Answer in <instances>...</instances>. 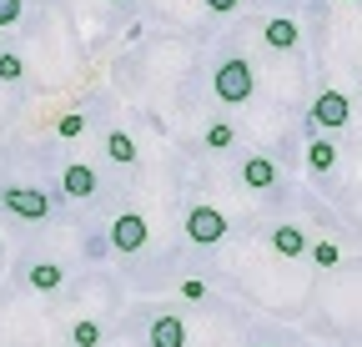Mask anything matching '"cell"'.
Masks as SVG:
<instances>
[{
    "label": "cell",
    "mask_w": 362,
    "mask_h": 347,
    "mask_svg": "<svg viewBox=\"0 0 362 347\" xmlns=\"http://www.w3.org/2000/svg\"><path fill=\"white\" fill-rule=\"evenodd\" d=\"M56 131H61L66 141H71V136H81V131H86V116H76V111H71V116H61V121H56Z\"/></svg>",
    "instance_id": "cell-18"
},
{
    "label": "cell",
    "mask_w": 362,
    "mask_h": 347,
    "mask_svg": "<svg viewBox=\"0 0 362 347\" xmlns=\"http://www.w3.org/2000/svg\"><path fill=\"white\" fill-rule=\"evenodd\" d=\"M181 297H187V302H202V297H206V282H181Z\"/></svg>",
    "instance_id": "cell-20"
},
{
    "label": "cell",
    "mask_w": 362,
    "mask_h": 347,
    "mask_svg": "<svg viewBox=\"0 0 362 347\" xmlns=\"http://www.w3.org/2000/svg\"><path fill=\"white\" fill-rule=\"evenodd\" d=\"M307 252H312L317 267H337V262H342V247H337V242H312Z\"/></svg>",
    "instance_id": "cell-15"
},
{
    "label": "cell",
    "mask_w": 362,
    "mask_h": 347,
    "mask_svg": "<svg viewBox=\"0 0 362 347\" xmlns=\"http://www.w3.org/2000/svg\"><path fill=\"white\" fill-rule=\"evenodd\" d=\"M242 6V0H206V11H216V16H232Z\"/></svg>",
    "instance_id": "cell-21"
},
{
    "label": "cell",
    "mask_w": 362,
    "mask_h": 347,
    "mask_svg": "<svg viewBox=\"0 0 362 347\" xmlns=\"http://www.w3.org/2000/svg\"><path fill=\"white\" fill-rule=\"evenodd\" d=\"M21 76H25V61L6 51V56H0V81H21Z\"/></svg>",
    "instance_id": "cell-17"
},
{
    "label": "cell",
    "mask_w": 362,
    "mask_h": 347,
    "mask_svg": "<svg viewBox=\"0 0 362 347\" xmlns=\"http://www.w3.org/2000/svg\"><path fill=\"white\" fill-rule=\"evenodd\" d=\"M312 126H327V131H342V126L352 121V101L342 96V91H322L312 101V116H307Z\"/></svg>",
    "instance_id": "cell-5"
},
{
    "label": "cell",
    "mask_w": 362,
    "mask_h": 347,
    "mask_svg": "<svg viewBox=\"0 0 362 347\" xmlns=\"http://www.w3.org/2000/svg\"><path fill=\"white\" fill-rule=\"evenodd\" d=\"M347 6H362V0H347Z\"/></svg>",
    "instance_id": "cell-22"
},
{
    "label": "cell",
    "mask_w": 362,
    "mask_h": 347,
    "mask_svg": "<svg viewBox=\"0 0 362 347\" xmlns=\"http://www.w3.org/2000/svg\"><path fill=\"white\" fill-rule=\"evenodd\" d=\"M25 16V6H21V0H0V25H16Z\"/></svg>",
    "instance_id": "cell-19"
},
{
    "label": "cell",
    "mask_w": 362,
    "mask_h": 347,
    "mask_svg": "<svg viewBox=\"0 0 362 347\" xmlns=\"http://www.w3.org/2000/svg\"><path fill=\"white\" fill-rule=\"evenodd\" d=\"M151 347H187V322L181 317H156L151 322Z\"/></svg>",
    "instance_id": "cell-9"
},
{
    "label": "cell",
    "mask_w": 362,
    "mask_h": 347,
    "mask_svg": "<svg viewBox=\"0 0 362 347\" xmlns=\"http://www.w3.org/2000/svg\"><path fill=\"white\" fill-rule=\"evenodd\" d=\"M262 40H267L272 51H292L297 40H302V30H297V20H292V16H272V20L262 25Z\"/></svg>",
    "instance_id": "cell-7"
},
{
    "label": "cell",
    "mask_w": 362,
    "mask_h": 347,
    "mask_svg": "<svg viewBox=\"0 0 362 347\" xmlns=\"http://www.w3.org/2000/svg\"><path fill=\"white\" fill-rule=\"evenodd\" d=\"M0 206L11 216H21V222H45V216H51V196L40 187H6L0 192Z\"/></svg>",
    "instance_id": "cell-2"
},
{
    "label": "cell",
    "mask_w": 362,
    "mask_h": 347,
    "mask_svg": "<svg viewBox=\"0 0 362 347\" xmlns=\"http://www.w3.org/2000/svg\"><path fill=\"white\" fill-rule=\"evenodd\" d=\"M307 166H312V171H332V166H337V146L317 136V141L307 146Z\"/></svg>",
    "instance_id": "cell-13"
},
{
    "label": "cell",
    "mask_w": 362,
    "mask_h": 347,
    "mask_svg": "<svg viewBox=\"0 0 362 347\" xmlns=\"http://www.w3.org/2000/svg\"><path fill=\"white\" fill-rule=\"evenodd\" d=\"M242 182H247V192H272V187H277V161L247 156L242 161Z\"/></svg>",
    "instance_id": "cell-8"
},
{
    "label": "cell",
    "mask_w": 362,
    "mask_h": 347,
    "mask_svg": "<svg viewBox=\"0 0 362 347\" xmlns=\"http://www.w3.org/2000/svg\"><path fill=\"white\" fill-rule=\"evenodd\" d=\"M61 192H66L71 201H86L90 192H96V171H90L86 161H66V171H61Z\"/></svg>",
    "instance_id": "cell-6"
},
{
    "label": "cell",
    "mask_w": 362,
    "mask_h": 347,
    "mask_svg": "<svg viewBox=\"0 0 362 347\" xmlns=\"http://www.w3.org/2000/svg\"><path fill=\"white\" fill-rule=\"evenodd\" d=\"M146 242H151V227H146L141 211H121L116 222H111V247H116V252L131 257V252H141Z\"/></svg>",
    "instance_id": "cell-4"
},
{
    "label": "cell",
    "mask_w": 362,
    "mask_h": 347,
    "mask_svg": "<svg viewBox=\"0 0 362 347\" xmlns=\"http://www.w3.org/2000/svg\"><path fill=\"white\" fill-rule=\"evenodd\" d=\"M61 282H66V272H61L56 262H35V267H30V287H35V292H56Z\"/></svg>",
    "instance_id": "cell-12"
},
{
    "label": "cell",
    "mask_w": 362,
    "mask_h": 347,
    "mask_svg": "<svg viewBox=\"0 0 362 347\" xmlns=\"http://www.w3.org/2000/svg\"><path fill=\"white\" fill-rule=\"evenodd\" d=\"M106 156H111L116 166H131V161H136V141H131L126 131H106Z\"/></svg>",
    "instance_id": "cell-11"
},
{
    "label": "cell",
    "mask_w": 362,
    "mask_h": 347,
    "mask_svg": "<svg viewBox=\"0 0 362 347\" xmlns=\"http://www.w3.org/2000/svg\"><path fill=\"white\" fill-rule=\"evenodd\" d=\"M232 141H237V131H232V121H211V126H206V146H211V151H226Z\"/></svg>",
    "instance_id": "cell-14"
},
{
    "label": "cell",
    "mask_w": 362,
    "mask_h": 347,
    "mask_svg": "<svg viewBox=\"0 0 362 347\" xmlns=\"http://www.w3.org/2000/svg\"><path fill=\"white\" fill-rule=\"evenodd\" d=\"M71 342H76V347H96V342H101V327H96V322H76V327H71Z\"/></svg>",
    "instance_id": "cell-16"
},
{
    "label": "cell",
    "mask_w": 362,
    "mask_h": 347,
    "mask_svg": "<svg viewBox=\"0 0 362 347\" xmlns=\"http://www.w3.org/2000/svg\"><path fill=\"white\" fill-rule=\"evenodd\" d=\"M211 91H216L221 106H247L252 91H257V71H252V61L226 56V61L216 66V76H211Z\"/></svg>",
    "instance_id": "cell-1"
},
{
    "label": "cell",
    "mask_w": 362,
    "mask_h": 347,
    "mask_svg": "<svg viewBox=\"0 0 362 347\" xmlns=\"http://www.w3.org/2000/svg\"><path fill=\"white\" fill-rule=\"evenodd\" d=\"M312 242L302 237V227H277V232H272V252H277V257H302Z\"/></svg>",
    "instance_id": "cell-10"
},
{
    "label": "cell",
    "mask_w": 362,
    "mask_h": 347,
    "mask_svg": "<svg viewBox=\"0 0 362 347\" xmlns=\"http://www.w3.org/2000/svg\"><path fill=\"white\" fill-rule=\"evenodd\" d=\"M187 237H192L197 247H216V242H226V211L197 201V206L187 211Z\"/></svg>",
    "instance_id": "cell-3"
}]
</instances>
